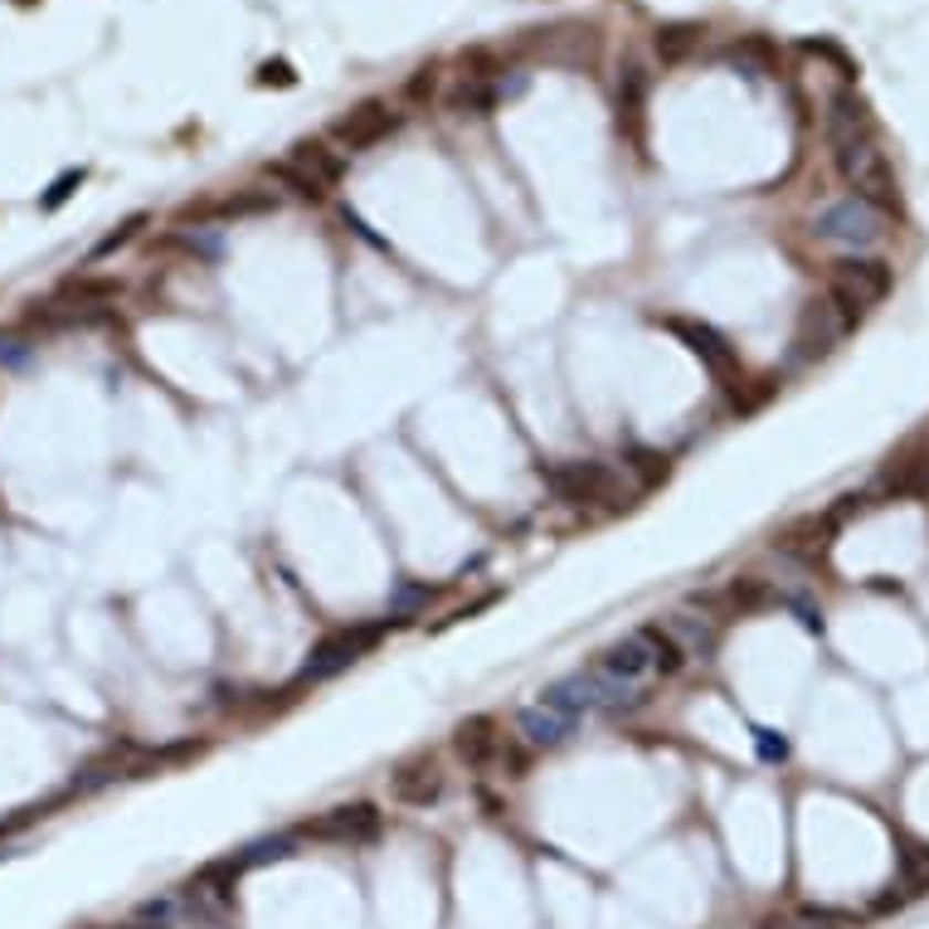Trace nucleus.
I'll use <instances>...</instances> for the list:
<instances>
[{"mask_svg": "<svg viewBox=\"0 0 929 929\" xmlns=\"http://www.w3.org/2000/svg\"><path fill=\"white\" fill-rule=\"evenodd\" d=\"M837 170H842V180L852 186L857 200H866L871 210H881V215H900L896 170H890V161H886L881 146H876V137L842 142L837 146Z\"/></svg>", "mask_w": 929, "mask_h": 929, "instance_id": "obj_1", "label": "nucleus"}, {"mask_svg": "<svg viewBox=\"0 0 929 929\" xmlns=\"http://www.w3.org/2000/svg\"><path fill=\"white\" fill-rule=\"evenodd\" d=\"M545 487L560 501H574V507H623L628 487L623 477L598 458H565L555 468H545Z\"/></svg>", "mask_w": 929, "mask_h": 929, "instance_id": "obj_2", "label": "nucleus"}, {"mask_svg": "<svg viewBox=\"0 0 929 929\" xmlns=\"http://www.w3.org/2000/svg\"><path fill=\"white\" fill-rule=\"evenodd\" d=\"M890 283H896V278H890V263L852 253V259L833 263V288H827V298H833L847 316H862V312H871L876 302L890 298Z\"/></svg>", "mask_w": 929, "mask_h": 929, "instance_id": "obj_3", "label": "nucleus"}, {"mask_svg": "<svg viewBox=\"0 0 929 929\" xmlns=\"http://www.w3.org/2000/svg\"><path fill=\"white\" fill-rule=\"evenodd\" d=\"M657 326H667V332L677 336L681 346H687L691 356L706 365V370H711V380H716V385H726V389H740V385H744V370H740L735 346H730V341L720 336L716 326L691 322V316H657Z\"/></svg>", "mask_w": 929, "mask_h": 929, "instance_id": "obj_4", "label": "nucleus"}, {"mask_svg": "<svg viewBox=\"0 0 929 929\" xmlns=\"http://www.w3.org/2000/svg\"><path fill=\"white\" fill-rule=\"evenodd\" d=\"M385 623H365V628H341V633H326L322 643L312 647V657L302 662L298 671V687H316V681H332L336 671H346L351 662H361L375 643H380Z\"/></svg>", "mask_w": 929, "mask_h": 929, "instance_id": "obj_5", "label": "nucleus"}, {"mask_svg": "<svg viewBox=\"0 0 929 929\" xmlns=\"http://www.w3.org/2000/svg\"><path fill=\"white\" fill-rule=\"evenodd\" d=\"M886 215L881 210H871L866 200H857V195H847V200H833L827 210H817L813 219V234L817 239H827V243H847V249H871L876 239L886 234Z\"/></svg>", "mask_w": 929, "mask_h": 929, "instance_id": "obj_6", "label": "nucleus"}, {"mask_svg": "<svg viewBox=\"0 0 929 929\" xmlns=\"http://www.w3.org/2000/svg\"><path fill=\"white\" fill-rule=\"evenodd\" d=\"M847 326H852V316L842 312L833 298H813L798 316V332H793V361H817V356H827V351H837Z\"/></svg>", "mask_w": 929, "mask_h": 929, "instance_id": "obj_7", "label": "nucleus"}, {"mask_svg": "<svg viewBox=\"0 0 929 929\" xmlns=\"http://www.w3.org/2000/svg\"><path fill=\"white\" fill-rule=\"evenodd\" d=\"M399 117L389 103H380V97H365V103H356L346 117H336L332 122V137L346 146V152H370V146H380L389 132H399Z\"/></svg>", "mask_w": 929, "mask_h": 929, "instance_id": "obj_8", "label": "nucleus"}, {"mask_svg": "<svg viewBox=\"0 0 929 929\" xmlns=\"http://www.w3.org/2000/svg\"><path fill=\"white\" fill-rule=\"evenodd\" d=\"M385 833V813L375 803H346V808H332L322 823L307 827V837L316 842H341V847H365Z\"/></svg>", "mask_w": 929, "mask_h": 929, "instance_id": "obj_9", "label": "nucleus"}, {"mask_svg": "<svg viewBox=\"0 0 929 929\" xmlns=\"http://www.w3.org/2000/svg\"><path fill=\"white\" fill-rule=\"evenodd\" d=\"M389 798L399 808H429V803L443 798V769H438L434 754H414V760L389 769Z\"/></svg>", "mask_w": 929, "mask_h": 929, "instance_id": "obj_10", "label": "nucleus"}, {"mask_svg": "<svg viewBox=\"0 0 929 929\" xmlns=\"http://www.w3.org/2000/svg\"><path fill=\"white\" fill-rule=\"evenodd\" d=\"M876 497H890V501H915V497H929V448H906V453L890 458V468L881 472L876 482Z\"/></svg>", "mask_w": 929, "mask_h": 929, "instance_id": "obj_11", "label": "nucleus"}, {"mask_svg": "<svg viewBox=\"0 0 929 929\" xmlns=\"http://www.w3.org/2000/svg\"><path fill=\"white\" fill-rule=\"evenodd\" d=\"M288 170H298L307 186H316V190H336L341 186V176H346V161H341V152H332L326 142H316V137H307V142H298L288 152V161H283Z\"/></svg>", "mask_w": 929, "mask_h": 929, "instance_id": "obj_12", "label": "nucleus"}, {"mask_svg": "<svg viewBox=\"0 0 929 929\" xmlns=\"http://www.w3.org/2000/svg\"><path fill=\"white\" fill-rule=\"evenodd\" d=\"M594 671L623 681V687H638L643 677H653V653H647V638H643V633H628V638L614 643L608 653H598Z\"/></svg>", "mask_w": 929, "mask_h": 929, "instance_id": "obj_13", "label": "nucleus"}, {"mask_svg": "<svg viewBox=\"0 0 929 929\" xmlns=\"http://www.w3.org/2000/svg\"><path fill=\"white\" fill-rule=\"evenodd\" d=\"M453 744H458V760L482 774V769H492L497 754H501V730H497L492 716H468V720L458 726Z\"/></svg>", "mask_w": 929, "mask_h": 929, "instance_id": "obj_14", "label": "nucleus"}, {"mask_svg": "<svg viewBox=\"0 0 929 929\" xmlns=\"http://www.w3.org/2000/svg\"><path fill=\"white\" fill-rule=\"evenodd\" d=\"M871 132H876L871 107H866L852 88H842L833 103H827V137H833V146H842V142H862V137H871Z\"/></svg>", "mask_w": 929, "mask_h": 929, "instance_id": "obj_15", "label": "nucleus"}, {"mask_svg": "<svg viewBox=\"0 0 929 929\" xmlns=\"http://www.w3.org/2000/svg\"><path fill=\"white\" fill-rule=\"evenodd\" d=\"M239 876H243V862H239V857H219V862H205L200 871L190 876L186 890H190L195 900H210V906H229V900H234Z\"/></svg>", "mask_w": 929, "mask_h": 929, "instance_id": "obj_16", "label": "nucleus"}, {"mask_svg": "<svg viewBox=\"0 0 929 929\" xmlns=\"http://www.w3.org/2000/svg\"><path fill=\"white\" fill-rule=\"evenodd\" d=\"M696 604L720 608L726 618H744V614H760V608L769 604V589H764L760 580H730L720 594H711V598H696Z\"/></svg>", "mask_w": 929, "mask_h": 929, "instance_id": "obj_17", "label": "nucleus"}, {"mask_svg": "<svg viewBox=\"0 0 929 929\" xmlns=\"http://www.w3.org/2000/svg\"><path fill=\"white\" fill-rule=\"evenodd\" d=\"M516 726H521V735L531 744H560V740H570L574 720L550 711V706H525V711L516 716Z\"/></svg>", "mask_w": 929, "mask_h": 929, "instance_id": "obj_18", "label": "nucleus"}, {"mask_svg": "<svg viewBox=\"0 0 929 929\" xmlns=\"http://www.w3.org/2000/svg\"><path fill=\"white\" fill-rule=\"evenodd\" d=\"M643 113H647V73H643V64H628L623 69V83H618V122L633 137L643 132Z\"/></svg>", "mask_w": 929, "mask_h": 929, "instance_id": "obj_19", "label": "nucleus"}, {"mask_svg": "<svg viewBox=\"0 0 929 929\" xmlns=\"http://www.w3.org/2000/svg\"><path fill=\"white\" fill-rule=\"evenodd\" d=\"M497 88H492V79H462L458 83V93L448 97V107H453L458 117H487L497 107Z\"/></svg>", "mask_w": 929, "mask_h": 929, "instance_id": "obj_20", "label": "nucleus"}, {"mask_svg": "<svg viewBox=\"0 0 929 929\" xmlns=\"http://www.w3.org/2000/svg\"><path fill=\"white\" fill-rule=\"evenodd\" d=\"M638 633L647 638V653H653V671H657V677H677V671L687 667V653H681L677 638H671L667 628L647 623V628H638Z\"/></svg>", "mask_w": 929, "mask_h": 929, "instance_id": "obj_21", "label": "nucleus"}, {"mask_svg": "<svg viewBox=\"0 0 929 929\" xmlns=\"http://www.w3.org/2000/svg\"><path fill=\"white\" fill-rule=\"evenodd\" d=\"M667 633L677 638V647H681L687 657H701V662H706V657L716 653V633H711V623H701V618H687V614H681V618H671Z\"/></svg>", "mask_w": 929, "mask_h": 929, "instance_id": "obj_22", "label": "nucleus"}, {"mask_svg": "<svg viewBox=\"0 0 929 929\" xmlns=\"http://www.w3.org/2000/svg\"><path fill=\"white\" fill-rule=\"evenodd\" d=\"M623 472L638 477V487L647 492V487L667 482V458L653 453V448H628V453H623Z\"/></svg>", "mask_w": 929, "mask_h": 929, "instance_id": "obj_23", "label": "nucleus"}, {"mask_svg": "<svg viewBox=\"0 0 929 929\" xmlns=\"http://www.w3.org/2000/svg\"><path fill=\"white\" fill-rule=\"evenodd\" d=\"M696 24H667V30H657V54H662V64H681L687 59V49L696 44Z\"/></svg>", "mask_w": 929, "mask_h": 929, "instance_id": "obj_24", "label": "nucleus"}, {"mask_svg": "<svg viewBox=\"0 0 929 929\" xmlns=\"http://www.w3.org/2000/svg\"><path fill=\"white\" fill-rule=\"evenodd\" d=\"M847 925H852V915L833 910V906H798L789 920V929H847Z\"/></svg>", "mask_w": 929, "mask_h": 929, "instance_id": "obj_25", "label": "nucleus"}, {"mask_svg": "<svg viewBox=\"0 0 929 929\" xmlns=\"http://www.w3.org/2000/svg\"><path fill=\"white\" fill-rule=\"evenodd\" d=\"M283 857H292V837H268V842H253V847L239 852L243 871H249V866H263V862H283Z\"/></svg>", "mask_w": 929, "mask_h": 929, "instance_id": "obj_26", "label": "nucleus"}, {"mask_svg": "<svg viewBox=\"0 0 929 929\" xmlns=\"http://www.w3.org/2000/svg\"><path fill=\"white\" fill-rule=\"evenodd\" d=\"M83 176H88V170H83V166H79V170H64V176H59L54 186H49V190L40 195V210H44V215H54L59 205H69V200H73V190L83 186Z\"/></svg>", "mask_w": 929, "mask_h": 929, "instance_id": "obj_27", "label": "nucleus"}, {"mask_svg": "<svg viewBox=\"0 0 929 929\" xmlns=\"http://www.w3.org/2000/svg\"><path fill=\"white\" fill-rule=\"evenodd\" d=\"M900 866H906V890H910V896H925V890H929V847H906Z\"/></svg>", "mask_w": 929, "mask_h": 929, "instance_id": "obj_28", "label": "nucleus"}, {"mask_svg": "<svg viewBox=\"0 0 929 929\" xmlns=\"http://www.w3.org/2000/svg\"><path fill=\"white\" fill-rule=\"evenodd\" d=\"M146 225H152V219H146V215H127V219H122V225L113 229V234H107V239H103V243H97V249H93V259H107V253H117L122 243H132V239H137Z\"/></svg>", "mask_w": 929, "mask_h": 929, "instance_id": "obj_29", "label": "nucleus"}, {"mask_svg": "<svg viewBox=\"0 0 929 929\" xmlns=\"http://www.w3.org/2000/svg\"><path fill=\"white\" fill-rule=\"evenodd\" d=\"M253 83H259V88H292V83H298V73H292L288 59H268Z\"/></svg>", "mask_w": 929, "mask_h": 929, "instance_id": "obj_30", "label": "nucleus"}, {"mask_svg": "<svg viewBox=\"0 0 929 929\" xmlns=\"http://www.w3.org/2000/svg\"><path fill=\"white\" fill-rule=\"evenodd\" d=\"M69 292H79V298H88V302H107V298H117L122 288L113 283V278H83V283H79V278H73V283H69Z\"/></svg>", "mask_w": 929, "mask_h": 929, "instance_id": "obj_31", "label": "nucleus"}, {"mask_svg": "<svg viewBox=\"0 0 929 929\" xmlns=\"http://www.w3.org/2000/svg\"><path fill=\"white\" fill-rule=\"evenodd\" d=\"M434 88H438V64H424L414 79L405 83V93H409V103H429L434 97Z\"/></svg>", "mask_w": 929, "mask_h": 929, "instance_id": "obj_32", "label": "nucleus"}, {"mask_svg": "<svg viewBox=\"0 0 929 929\" xmlns=\"http://www.w3.org/2000/svg\"><path fill=\"white\" fill-rule=\"evenodd\" d=\"M754 740H760V754H764L769 764L789 760V740L784 735H774V730H754Z\"/></svg>", "mask_w": 929, "mask_h": 929, "instance_id": "obj_33", "label": "nucleus"}, {"mask_svg": "<svg viewBox=\"0 0 929 929\" xmlns=\"http://www.w3.org/2000/svg\"><path fill=\"white\" fill-rule=\"evenodd\" d=\"M24 356H30V341H24L20 332H0V361H6V365H20Z\"/></svg>", "mask_w": 929, "mask_h": 929, "instance_id": "obj_34", "label": "nucleus"}, {"mask_svg": "<svg viewBox=\"0 0 929 929\" xmlns=\"http://www.w3.org/2000/svg\"><path fill=\"white\" fill-rule=\"evenodd\" d=\"M754 929H789V920H764V925H754Z\"/></svg>", "mask_w": 929, "mask_h": 929, "instance_id": "obj_35", "label": "nucleus"}]
</instances>
